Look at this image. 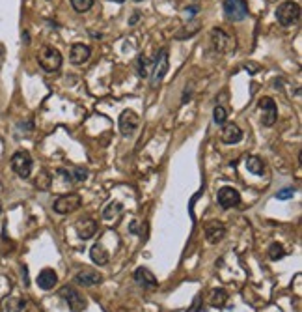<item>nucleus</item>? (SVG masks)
Instances as JSON below:
<instances>
[{
  "label": "nucleus",
  "mask_w": 302,
  "mask_h": 312,
  "mask_svg": "<svg viewBox=\"0 0 302 312\" xmlns=\"http://www.w3.org/2000/svg\"><path fill=\"white\" fill-rule=\"evenodd\" d=\"M222 140L226 144H237L243 140V131L241 127H237L235 124H224L222 129Z\"/></svg>",
  "instance_id": "15"
},
{
  "label": "nucleus",
  "mask_w": 302,
  "mask_h": 312,
  "mask_svg": "<svg viewBox=\"0 0 302 312\" xmlns=\"http://www.w3.org/2000/svg\"><path fill=\"white\" fill-rule=\"evenodd\" d=\"M81 204H82L81 195H77V193H67V195L60 197L58 200L54 202V211L60 215H69L81 208Z\"/></svg>",
  "instance_id": "3"
},
{
  "label": "nucleus",
  "mask_w": 302,
  "mask_h": 312,
  "mask_svg": "<svg viewBox=\"0 0 302 312\" xmlns=\"http://www.w3.org/2000/svg\"><path fill=\"white\" fill-rule=\"evenodd\" d=\"M135 280L140 286H144V288H155V286H157V279L153 277V273H151L149 269H146V268L136 269V271H135Z\"/></svg>",
  "instance_id": "18"
},
{
  "label": "nucleus",
  "mask_w": 302,
  "mask_h": 312,
  "mask_svg": "<svg viewBox=\"0 0 302 312\" xmlns=\"http://www.w3.org/2000/svg\"><path fill=\"white\" fill-rule=\"evenodd\" d=\"M246 169H248V172H252V174H256V176H263L265 174L263 161H261L259 157H256V155L246 157Z\"/></svg>",
  "instance_id": "21"
},
{
  "label": "nucleus",
  "mask_w": 302,
  "mask_h": 312,
  "mask_svg": "<svg viewBox=\"0 0 302 312\" xmlns=\"http://www.w3.org/2000/svg\"><path fill=\"white\" fill-rule=\"evenodd\" d=\"M36 282H38V286L41 290H53L54 286H56V282H58V275H56L54 269L47 268V269H43V271H39Z\"/></svg>",
  "instance_id": "14"
},
{
  "label": "nucleus",
  "mask_w": 302,
  "mask_h": 312,
  "mask_svg": "<svg viewBox=\"0 0 302 312\" xmlns=\"http://www.w3.org/2000/svg\"><path fill=\"white\" fill-rule=\"evenodd\" d=\"M112 2H118V4H121V2H125V0H112Z\"/></svg>",
  "instance_id": "33"
},
{
  "label": "nucleus",
  "mask_w": 302,
  "mask_h": 312,
  "mask_svg": "<svg viewBox=\"0 0 302 312\" xmlns=\"http://www.w3.org/2000/svg\"><path fill=\"white\" fill-rule=\"evenodd\" d=\"M90 56H92V49L84 43H75L71 47V53H69V60L77 66H81L84 62L90 60Z\"/></svg>",
  "instance_id": "12"
},
{
  "label": "nucleus",
  "mask_w": 302,
  "mask_h": 312,
  "mask_svg": "<svg viewBox=\"0 0 302 312\" xmlns=\"http://www.w3.org/2000/svg\"><path fill=\"white\" fill-rule=\"evenodd\" d=\"M60 296L64 297L65 303L69 305V308L73 312H82L86 308V301H84V297L75 290V288H69V286H64L62 290H60Z\"/></svg>",
  "instance_id": "8"
},
{
  "label": "nucleus",
  "mask_w": 302,
  "mask_h": 312,
  "mask_svg": "<svg viewBox=\"0 0 302 312\" xmlns=\"http://www.w3.org/2000/svg\"><path fill=\"white\" fill-rule=\"evenodd\" d=\"M90 256H92V260L97 263V266H107L108 260H110V254H108V251L105 249L103 243H95V245L90 249Z\"/></svg>",
  "instance_id": "19"
},
{
  "label": "nucleus",
  "mask_w": 302,
  "mask_h": 312,
  "mask_svg": "<svg viewBox=\"0 0 302 312\" xmlns=\"http://www.w3.org/2000/svg\"><path fill=\"white\" fill-rule=\"evenodd\" d=\"M286 256V249L280 245V243H272L269 247V258L270 260H280V258Z\"/></svg>",
  "instance_id": "24"
},
{
  "label": "nucleus",
  "mask_w": 302,
  "mask_h": 312,
  "mask_svg": "<svg viewBox=\"0 0 302 312\" xmlns=\"http://www.w3.org/2000/svg\"><path fill=\"white\" fill-rule=\"evenodd\" d=\"M121 211H123V204H121V202H110L107 208L103 209V219L112 221V219H116V217H119V215H121Z\"/></svg>",
  "instance_id": "20"
},
{
  "label": "nucleus",
  "mask_w": 302,
  "mask_h": 312,
  "mask_svg": "<svg viewBox=\"0 0 302 312\" xmlns=\"http://www.w3.org/2000/svg\"><path fill=\"white\" fill-rule=\"evenodd\" d=\"M224 13L230 21H243L248 15V8L244 0H224Z\"/></svg>",
  "instance_id": "7"
},
{
  "label": "nucleus",
  "mask_w": 302,
  "mask_h": 312,
  "mask_svg": "<svg viewBox=\"0 0 302 312\" xmlns=\"http://www.w3.org/2000/svg\"><path fill=\"white\" fill-rule=\"evenodd\" d=\"M259 110H261V124L265 127H272L278 118V107H276L274 99L261 98L259 99Z\"/></svg>",
  "instance_id": "6"
},
{
  "label": "nucleus",
  "mask_w": 302,
  "mask_h": 312,
  "mask_svg": "<svg viewBox=\"0 0 302 312\" xmlns=\"http://www.w3.org/2000/svg\"><path fill=\"white\" fill-rule=\"evenodd\" d=\"M75 280L81 286H95L101 282V275L97 271H92V269H84V271H79L77 273Z\"/></svg>",
  "instance_id": "17"
},
{
  "label": "nucleus",
  "mask_w": 302,
  "mask_h": 312,
  "mask_svg": "<svg viewBox=\"0 0 302 312\" xmlns=\"http://www.w3.org/2000/svg\"><path fill=\"white\" fill-rule=\"evenodd\" d=\"M276 19L280 22L282 27H293V25H297L298 19H300V6L297 2H293V0H287L284 4L278 6V10H276Z\"/></svg>",
  "instance_id": "2"
},
{
  "label": "nucleus",
  "mask_w": 302,
  "mask_h": 312,
  "mask_svg": "<svg viewBox=\"0 0 302 312\" xmlns=\"http://www.w3.org/2000/svg\"><path fill=\"white\" fill-rule=\"evenodd\" d=\"M216 200L220 204V208L230 209V208L239 206L241 195H239V191L237 189H233V187H222L220 191H218V195H216Z\"/></svg>",
  "instance_id": "10"
},
{
  "label": "nucleus",
  "mask_w": 302,
  "mask_h": 312,
  "mask_svg": "<svg viewBox=\"0 0 302 312\" xmlns=\"http://www.w3.org/2000/svg\"><path fill=\"white\" fill-rule=\"evenodd\" d=\"M4 58H6V47L0 43V67H2V64H4Z\"/></svg>",
  "instance_id": "31"
},
{
  "label": "nucleus",
  "mask_w": 302,
  "mask_h": 312,
  "mask_svg": "<svg viewBox=\"0 0 302 312\" xmlns=\"http://www.w3.org/2000/svg\"><path fill=\"white\" fill-rule=\"evenodd\" d=\"M36 185H38V189H49V187H51V176L47 174V172H41V174H39V178L36 180Z\"/></svg>",
  "instance_id": "28"
},
{
  "label": "nucleus",
  "mask_w": 302,
  "mask_h": 312,
  "mask_svg": "<svg viewBox=\"0 0 302 312\" xmlns=\"http://www.w3.org/2000/svg\"><path fill=\"white\" fill-rule=\"evenodd\" d=\"M293 195H295V189H293V187H286V189L278 191L276 198H278V200H287V198H291Z\"/></svg>",
  "instance_id": "29"
},
{
  "label": "nucleus",
  "mask_w": 302,
  "mask_h": 312,
  "mask_svg": "<svg viewBox=\"0 0 302 312\" xmlns=\"http://www.w3.org/2000/svg\"><path fill=\"white\" fill-rule=\"evenodd\" d=\"M32 157L28 152H15L13 157H11V169L19 178H30V172H32Z\"/></svg>",
  "instance_id": "4"
},
{
  "label": "nucleus",
  "mask_w": 302,
  "mask_h": 312,
  "mask_svg": "<svg viewBox=\"0 0 302 312\" xmlns=\"http://www.w3.org/2000/svg\"><path fill=\"white\" fill-rule=\"evenodd\" d=\"M62 62H64V58H62V53H60L58 49H54V47H51V45H45V47H41L38 53V64L41 66V69L47 73H56L62 67Z\"/></svg>",
  "instance_id": "1"
},
{
  "label": "nucleus",
  "mask_w": 302,
  "mask_h": 312,
  "mask_svg": "<svg viewBox=\"0 0 302 312\" xmlns=\"http://www.w3.org/2000/svg\"><path fill=\"white\" fill-rule=\"evenodd\" d=\"M151 67H153V77H151L153 86H159L168 71V53L166 51H161V53L157 55L155 62H153V66Z\"/></svg>",
  "instance_id": "11"
},
{
  "label": "nucleus",
  "mask_w": 302,
  "mask_h": 312,
  "mask_svg": "<svg viewBox=\"0 0 302 312\" xmlns=\"http://www.w3.org/2000/svg\"><path fill=\"white\" fill-rule=\"evenodd\" d=\"M226 235V226L218 223V221H211L205 225V237L209 243H218Z\"/></svg>",
  "instance_id": "13"
},
{
  "label": "nucleus",
  "mask_w": 302,
  "mask_h": 312,
  "mask_svg": "<svg viewBox=\"0 0 302 312\" xmlns=\"http://www.w3.org/2000/svg\"><path fill=\"white\" fill-rule=\"evenodd\" d=\"M198 305H200V297H196L194 307H192V310H190V312H198V308H200V307H198Z\"/></svg>",
  "instance_id": "32"
},
{
  "label": "nucleus",
  "mask_w": 302,
  "mask_h": 312,
  "mask_svg": "<svg viewBox=\"0 0 302 312\" xmlns=\"http://www.w3.org/2000/svg\"><path fill=\"white\" fill-rule=\"evenodd\" d=\"M153 66L149 60H147L146 56H138V62H136V71L140 77H147L149 75V67Z\"/></svg>",
  "instance_id": "23"
},
{
  "label": "nucleus",
  "mask_w": 302,
  "mask_h": 312,
  "mask_svg": "<svg viewBox=\"0 0 302 312\" xmlns=\"http://www.w3.org/2000/svg\"><path fill=\"white\" fill-rule=\"evenodd\" d=\"M226 118H228V112L222 109V107H216V109L213 110V120H215V124L224 126V124H226Z\"/></svg>",
  "instance_id": "26"
},
{
  "label": "nucleus",
  "mask_w": 302,
  "mask_h": 312,
  "mask_svg": "<svg viewBox=\"0 0 302 312\" xmlns=\"http://www.w3.org/2000/svg\"><path fill=\"white\" fill-rule=\"evenodd\" d=\"M71 176H73V180H77V181H84L88 178V170L86 169H77Z\"/></svg>",
  "instance_id": "30"
},
{
  "label": "nucleus",
  "mask_w": 302,
  "mask_h": 312,
  "mask_svg": "<svg viewBox=\"0 0 302 312\" xmlns=\"http://www.w3.org/2000/svg\"><path fill=\"white\" fill-rule=\"evenodd\" d=\"M140 126V118L135 110H123L119 114V131L123 137H133Z\"/></svg>",
  "instance_id": "5"
},
{
  "label": "nucleus",
  "mask_w": 302,
  "mask_h": 312,
  "mask_svg": "<svg viewBox=\"0 0 302 312\" xmlns=\"http://www.w3.org/2000/svg\"><path fill=\"white\" fill-rule=\"evenodd\" d=\"M4 307L6 312H22L27 307V301L21 299V297H10V299H6Z\"/></svg>",
  "instance_id": "22"
},
{
  "label": "nucleus",
  "mask_w": 302,
  "mask_h": 312,
  "mask_svg": "<svg viewBox=\"0 0 302 312\" xmlns=\"http://www.w3.org/2000/svg\"><path fill=\"white\" fill-rule=\"evenodd\" d=\"M226 299H228L226 292H224V290H215V292H213V299H211V303H213V307H222Z\"/></svg>",
  "instance_id": "27"
},
{
  "label": "nucleus",
  "mask_w": 302,
  "mask_h": 312,
  "mask_svg": "<svg viewBox=\"0 0 302 312\" xmlns=\"http://www.w3.org/2000/svg\"><path fill=\"white\" fill-rule=\"evenodd\" d=\"M211 41H213L215 51H218V53H228V51H232V47H235V41L232 39V36H228L220 28L211 30Z\"/></svg>",
  "instance_id": "9"
},
{
  "label": "nucleus",
  "mask_w": 302,
  "mask_h": 312,
  "mask_svg": "<svg viewBox=\"0 0 302 312\" xmlns=\"http://www.w3.org/2000/svg\"><path fill=\"white\" fill-rule=\"evenodd\" d=\"M77 232H79V237L81 239H90V237H93L95 235V232H97V223L93 219H84V221H79L77 223Z\"/></svg>",
  "instance_id": "16"
},
{
  "label": "nucleus",
  "mask_w": 302,
  "mask_h": 312,
  "mask_svg": "<svg viewBox=\"0 0 302 312\" xmlns=\"http://www.w3.org/2000/svg\"><path fill=\"white\" fill-rule=\"evenodd\" d=\"M71 6H73V10L79 11V13H86V11L93 6V0H71Z\"/></svg>",
  "instance_id": "25"
}]
</instances>
